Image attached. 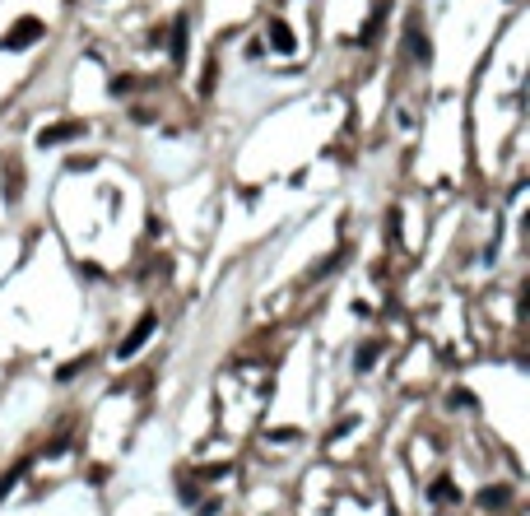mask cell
<instances>
[{"label": "cell", "instance_id": "1", "mask_svg": "<svg viewBox=\"0 0 530 516\" xmlns=\"http://www.w3.org/2000/svg\"><path fill=\"white\" fill-rule=\"evenodd\" d=\"M42 33H47V28H42V19H19L15 28L0 37V47H5V51H24V47H33Z\"/></svg>", "mask_w": 530, "mask_h": 516}, {"label": "cell", "instance_id": "2", "mask_svg": "<svg viewBox=\"0 0 530 516\" xmlns=\"http://www.w3.org/2000/svg\"><path fill=\"white\" fill-rule=\"evenodd\" d=\"M84 135V126L79 121H61V126H47V130H37V144L51 149V144H65V140H79Z\"/></svg>", "mask_w": 530, "mask_h": 516}, {"label": "cell", "instance_id": "3", "mask_svg": "<svg viewBox=\"0 0 530 516\" xmlns=\"http://www.w3.org/2000/svg\"><path fill=\"white\" fill-rule=\"evenodd\" d=\"M154 326H158V316H144L140 326H135V330H130V335L121 340V349H117V354H121V359H130V354H135V349H140V344L154 335Z\"/></svg>", "mask_w": 530, "mask_h": 516}, {"label": "cell", "instance_id": "4", "mask_svg": "<svg viewBox=\"0 0 530 516\" xmlns=\"http://www.w3.org/2000/svg\"><path fill=\"white\" fill-rule=\"evenodd\" d=\"M265 37H270V47H275V51H293V33H289V24H284V19H270Z\"/></svg>", "mask_w": 530, "mask_h": 516}, {"label": "cell", "instance_id": "5", "mask_svg": "<svg viewBox=\"0 0 530 516\" xmlns=\"http://www.w3.org/2000/svg\"><path fill=\"white\" fill-rule=\"evenodd\" d=\"M428 493H433V502H437V507H452V498L461 502V488H452V479H437V484L428 488Z\"/></svg>", "mask_w": 530, "mask_h": 516}, {"label": "cell", "instance_id": "6", "mask_svg": "<svg viewBox=\"0 0 530 516\" xmlns=\"http://www.w3.org/2000/svg\"><path fill=\"white\" fill-rule=\"evenodd\" d=\"M507 498H512L507 488H484V493H479V507H488V512H498V507H507Z\"/></svg>", "mask_w": 530, "mask_h": 516}, {"label": "cell", "instance_id": "7", "mask_svg": "<svg viewBox=\"0 0 530 516\" xmlns=\"http://www.w3.org/2000/svg\"><path fill=\"white\" fill-rule=\"evenodd\" d=\"M182 56H187V19L172 24V61H182Z\"/></svg>", "mask_w": 530, "mask_h": 516}, {"label": "cell", "instance_id": "8", "mask_svg": "<svg viewBox=\"0 0 530 516\" xmlns=\"http://www.w3.org/2000/svg\"><path fill=\"white\" fill-rule=\"evenodd\" d=\"M5 191H10V196L24 191V168H19V163H5Z\"/></svg>", "mask_w": 530, "mask_h": 516}, {"label": "cell", "instance_id": "9", "mask_svg": "<svg viewBox=\"0 0 530 516\" xmlns=\"http://www.w3.org/2000/svg\"><path fill=\"white\" fill-rule=\"evenodd\" d=\"M24 474H28V465H15L10 474H0V498H5V493H10V488H15L19 479H24Z\"/></svg>", "mask_w": 530, "mask_h": 516}, {"label": "cell", "instance_id": "10", "mask_svg": "<svg viewBox=\"0 0 530 516\" xmlns=\"http://www.w3.org/2000/svg\"><path fill=\"white\" fill-rule=\"evenodd\" d=\"M409 47L419 51V61H428V51H433V47H428V37H423V33H419V24L409 28Z\"/></svg>", "mask_w": 530, "mask_h": 516}, {"label": "cell", "instance_id": "11", "mask_svg": "<svg viewBox=\"0 0 530 516\" xmlns=\"http://www.w3.org/2000/svg\"><path fill=\"white\" fill-rule=\"evenodd\" d=\"M377 354H382L377 344H363V349H359V359H354V363H359V372H368V368H373V363H377Z\"/></svg>", "mask_w": 530, "mask_h": 516}, {"label": "cell", "instance_id": "12", "mask_svg": "<svg viewBox=\"0 0 530 516\" xmlns=\"http://www.w3.org/2000/svg\"><path fill=\"white\" fill-rule=\"evenodd\" d=\"M84 368H89V359H75V363H65V368H61V377H75V372H84Z\"/></svg>", "mask_w": 530, "mask_h": 516}]
</instances>
